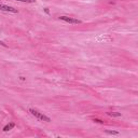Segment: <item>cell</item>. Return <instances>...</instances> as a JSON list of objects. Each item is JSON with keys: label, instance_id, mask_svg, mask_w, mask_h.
<instances>
[{"label": "cell", "instance_id": "obj_1", "mask_svg": "<svg viewBox=\"0 0 138 138\" xmlns=\"http://www.w3.org/2000/svg\"><path fill=\"white\" fill-rule=\"evenodd\" d=\"M29 112H30L31 116H34L36 119H38L39 121H44V122H51V119L48 116H45L40 111H38L37 109H34V108H30L29 109Z\"/></svg>", "mask_w": 138, "mask_h": 138}, {"label": "cell", "instance_id": "obj_3", "mask_svg": "<svg viewBox=\"0 0 138 138\" xmlns=\"http://www.w3.org/2000/svg\"><path fill=\"white\" fill-rule=\"evenodd\" d=\"M0 11H5V12H12V13H17V9H14L10 5H5V4H1L0 3Z\"/></svg>", "mask_w": 138, "mask_h": 138}, {"label": "cell", "instance_id": "obj_2", "mask_svg": "<svg viewBox=\"0 0 138 138\" xmlns=\"http://www.w3.org/2000/svg\"><path fill=\"white\" fill-rule=\"evenodd\" d=\"M61 19V21H64L66 23H69V24H81L82 21H80V19H77V18H73V17H69V16H60L58 17Z\"/></svg>", "mask_w": 138, "mask_h": 138}, {"label": "cell", "instance_id": "obj_8", "mask_svg": "<svg viewBox=\"0 0 138 138\" xmlns=\"http://www.w3.org/2000/svg\"><path fill=\"white\" fill-rule=\"evenodd\" d=\"M93 121H94V122H97V123H100V124L104 123V121H101V120H99V119H94Z\"/></svg>", "mask_w": 138, "mask_h": 138}, {"label": "cell", "instance_id": "obj_5", "mask_svg": "<svg viewBox=\"0 0 138 138\" xmlns=\"http://www.w3.org/2000/svg\"><path fill=\"white\" fill-rule=\"evenodd\" d=\"M107 114L109 117H112V118H119V117H121V112H107Z\"/></svg>", "mask_w": 138, "mask_h": 138}, {"label": "cell", "instance_id": "obj_9", "mask_svg": "<svg viewBox=\"0 0 138 138\" xmlns=\"http://www.w3.org/2000/svg\"><path fill=\"white\" fill-rule=\"evenodd\" d=\"M0 45H2V47H4V48L8 47V45H6V44L4 43V42H2V41H0Z\"/></svg>", "mask_w": 138, "mask_h": 138}, {"label": "cell", "instance_id": "obj_7", "mask_svg": "<svg viewBox=\"0 0 138 138\" xmlns=\"http://www.w3.org/2000/svg\"><path fill=\"white\" fill-rule=\"evenodd\" d=\"M16 1H21V2H26V3H34L35 0H16Z\"/></svg>", "mask_w": 138, "mask_h": 138}, {"label": "cell", "instance_id": "obj_6", "mask_svg": "<svg viewBox=\"0 0 138 138\" xmlns=\"http://www.w3.org/2000/svg\"><path fill=\"white\" fill-rule=\"evenodd\" d=\"M106 134H109V135H119V132H116V131H105Z\"/></svg>", "mask_w": 138, "mask_h": 138}, {"label": "cell", "instance_id": "obj_4", "mask_svg": "<svg viewBox=\"0 0 138 138\" xmlns=\"http://www.w3.org/2000/svg\"><path fill=\"white\" fill-rule=\"evenodd\" d=\"M14 127H15V124L13 123V122H10L9 124H6V125L3 127V132H9V131L13 130Z\"/></svg>", "mask_w": 138, "mask_h": 138}, {"label": "cell", "instance_id": "obj_10", "mask_svg": "<svg viewBox=\"0 0 138 138\" xmlns=\"http://www.w3.org/2000/svg\"><path fill=\"white\" fill-rule=\"evenodd\" d=\"M44 12L47 13V14H49V13H50V10H49L48 8H45V9H44Z\"/></svg>", "mask_w": 138, "mask_h": 138}]
</instances>
